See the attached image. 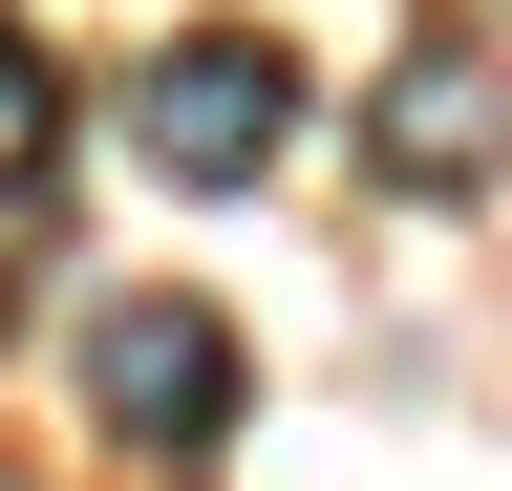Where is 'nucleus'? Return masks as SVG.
Wrapping results in <instances>:
<instances>
[{"label": "nucleus", "mask_w": 512, "mask_h": 491, "mask_svg": "<svg viewBox=\"0 0 512 491\" xmlns=\"http://www.w3.org/2000/svg\"><path fill=\"white\" fill-rule=\"evenodd\" d=\"M128 150H150L171 193H256V171L299 150V43H278V22H192V43H150Z\"/></svg>", "instance_id": "1"}, {"label": "nucleus", "mask_w": 512, "mask_h": 491, "mask_svg": "<svg viewBox=\"0 0 512 491\" xmlns=\"http://www.w3.org/2000/svg\"><path fill=\"white\" fill-rule=\"evenodd\" d=\"M86 427L107 449H214L235 427V321L192 278H107L86 299Z\"/></svg>", "instance_id": "2"}, {"label": "nucleus", "mask_w": 512, "mask_h": 491, "mask_svg": "<svg viewBox=\"0 0 512 491\" xmlns=\"http://www.w3.org/2000/svg\"><path fill=\"white\" fill-rule=\"evenodd\" d=\"M384 171H406V193H491V65H470V43H406V86H384Z\"/></svg>", "instance_id": "3"}]
</instances>
